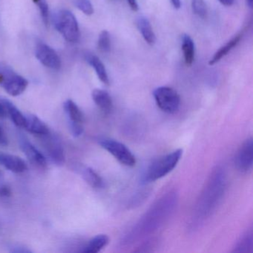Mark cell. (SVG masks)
Segmentation results:
<instances>
[{
    "label": "cell",
    "mask_w": 253,
    "mask_h": 253,
    "mask_svg": "<svg viewBox=\"0 0 253 253\" xmlns=\"http://www.w3.org/2000/svg\"><path fill=\"white\" fill-rule=\"evenodd\" d=\"M97 47L102 52L108 53L110 51L111 40L109 32L106 30L103 31L99 35Z\"/></svg>",
    "instance_id": "obj_21"
},
{
    "label": "cell",
    "mask_w": 253,
    "mask_h": 253,
    "mask_svg": "<svg viewBox=\"0 0 253 253\" xmlns=\"http://www.w3.org/2000/svg\"><path fill=\"white\" fill-rule=\"evenodd\" d=\"M85 61L94 69L97 77L100 81L103 84L106 85H109V76H108L107 72H106V67H105L101 60L91 53H87L85 54Z\"/></svg>",
    "instance_id": "obj_15"
},
{
    "label": "cell",
    "mask_w": 253,
    "mask_h": 253,
    "mask_svg": "<svg viewBox=\"0 0 253 253\" xmlns=\"http://www.w3.org/2000/svg\"><path fill=\"white\" fill-rule=\"evenodd\" d=\"M8 145V138L5 136L3 129L0 127V146H5Z\"/></svg>",
    "instance_id": "obj_26"
},
{
    "label": "cell",
    "mask_w": 253,
    "mask_h": 253,
    "mask_svg": "<svg viewBox=\"0 0 253 253\" xmlns=\"http://www.w3.org/2000/svg\"><path fill=\"white\" fill-rule=\"evenodd\" d=\"M29 85V81L16 73L10 66L0 63V86L8 94L17 97L23 94Z\"/></svg>",
    "instance_id": "obj_3"
},
{
    "label": "cell",
    "mask_w": 253,
    "mask_h": 253,
    "mask_svg": "<svg viewBox=\"0 0 253 253\" xmlns=\"http://www.w3.org/2000/svg\"><path fill=\"white\" fill-rule=\"evenodd\" d=\"M0 102L4 105L6 109L7 116L11 118L13 124L18 128H24L26 124V116L17 109V106L8 99L0 97Z\"/></svg>",
    "instance_id": "obj_14"
},
{
    "label": "cell",
    "mask_w": 253,
    "mask_h": 253,
    "mask_svg": "<svg viewBox=\"0 0 253 253\" xmlns=\"http://www.w3.org/2000/svg\"><path fill=\"white\" fill-rule=\"evenodd\" d=\"M182 50L186 66H192L195 60V43L189 35H183L182 37Z\"/></svg>",
    "instance_id": "obj_19"
},
{
    "label": "cell",
    "mask_w": 253,
    "mask_h": 253,
    "mask_svg": "<svg viewBox=\"0 0 253 253\" xmlns=\"http://www.w3.org/2000/svg\"><path fill=\"white\" fill-rule=\"evenodd\" d=\"M153 96L157 106L163 112L174 114L178 111L180 97L178 93L172 88L167 86L158 87L153 91Z\"/></svg>",
    "instance_id": "obj_5"
},
{
    "label": "cell",
    "mask_w": 253,
    "mask_h": 253,
    "mask_svg": "<svg viewBox=\"0 0 253 253\" xmlns=\"http://www.w3.org/2000/svg\"><path fill=\"white\" fill-rule=\"evenodd\" d=\"M12 195L11 189L7 185L0 186V198H8Z\"/></svg>",
    "instance_id": "obj_25"
},
{
    "label": "cell",
    "mask_w": 253,
    "mask_h": 253,
    "mask_svg": "<svg viewBox=\"0 0 253 253\" xmlns=\"http://www.w3.org/2000/svg\"><path fill=\"white\" fill-rule=\"evenodd\" d=\"M137 26L144 41L149 45H153L156 42V36L149 20L146 17H139L137 20Z\"/></svg>",
    "instance_id": "obj_16"
},
{
    "label": "cell",
    "mask_w": 253,
    "mask_h": 253,
    "mask_svg": "<svg viewBox=\"0 0 253 253\" xmlns=\"http://www.w3.org/2000/svg\"><path fill=\"white\" fill-rule=\"evenodd\" d=\"M220 3L223 4V5L226 6H231L233 5L235 0H218Z\"/></svg>",
    "instance_id": "obj_29"
},
{
    "label": "cell",
    "mask_w": 253,
    "mask_h": 253,
    "mask_svg": "<svg viewBox=\"0 0 253 253\" xmlns=\"http://www.w3.org/2000/svg\"><path fill=\"white\" fill-rule=\"evenodd\" d=\"M192 11L201 18L207 17V8L204 0H192Z\"/></svg>",
    "instance_id": "obj_23"
},
{
    "label": "cell",
    "mask_w": 253,
    "mask_h": 253,
    "mask_svg": "<svg viewBox=\"0 0 253 253\" xmlns=\"http://www.w3.org/2000/svg\"><path fill=\"white\" fill-rule=\"evenodd\" d=\"M81 174L85 181L91 187L94 188V189H100V188L103 187L104 183H103V179L92 169L89 168V167L83 169Z\"/></svg>",
    "instance_id": "obj_20"
},
{
    "label": "cell",
    "mask_w": 253,
    "mask_h": 253,
    "mask_svg": "<svg viewBox=\"0 0 253 253\" xmlns=\"http://www.w3.org/2000/svg\"><path fill=\"white\" fill-rule=\"evenodd\" d=\"M93 100L104 115H109L112 110L113 103L110 94L102 89H94L92 91Z\"/></svg>",
    "instance_id": "obj_12"
},
{
    "label": "cell",
    "mask_w": 253,
    "mask_h": 253,
    "mask_svg": "<svg viewBox=\"0 0 253 253\" xmlns=\"http://www.w3.org/2000/svg\"><path fill=\"white\" fill-rule=\"evenodd\" d=\"M75 5L84 14L91 16L94 13V8L89 0H75Z\"/></svg>",
    "instance_id": "obj_24"
},
{
    "label": "cell",
    "mask_w": 253,
    "mask_h": 253,
    "mask_svg": "<svg viewBox=\"0 0 253 253\" xmlns=\"http://www.w3.org/2000/svg\"><path fill=\"white\" fill-rule=\"evenodd\" d=\"M109 238L106 235H97L91 238L83 249L82 253H97L101 251L109 244Z\"/></svg>",
    "instance_id": "obj_18"
},
{
    "label": "cell",
    "mask_w": 253,
    "mask_h": 253,
    "mask_svg": "<svg viewBox=\"0 0 253 253\" xmlns=\"http://www.w3.org/2000/svg\"><path fill=\"white\" fill-rule=\"evenodd\" d=\"M25 116H26V124H25L24 128L26 131L38 136L44 135L49 132L48 127L36 115L31 114Z\"/></svg>",
    "instance_id": "obj_13"
},
{
    "label": "cell",
    "mask_w": 253,
    "mask_h": 253,
    "mask_svg": "<svg viewBox=\"0 0 253 253\" xmlns=\"http://www.w3.org/2000/svg\"><path fill=\"white\" fill-rule=\"evenodd\" d=\"M130 8L133 11H137L139 9L138 4H137V0H127Z\"/></svg>",
    "instance_id": "obj_27"
},
{
    "label": "cell",
    "mask_w": 253,
    "mask_h": 253,
    "mask_svg": "<svg viewBox=\"0 0 253 253\" xmlns=\"http://www.w3.org/2000/svg\"><path fill=\"white\" fill-rule=\"evenodd\" d=\"M65 112L69 120V128L75 137L82 135L84 131V116L78 105L72 100H67L63 104Z\"/></svg>",
    "instance_id": "obj_7"
},
{
    "label": "cell",
    "mask_w": 253,
    "mask_h": 253,
    "mask_svg": "<svg viewBox=\"0 0 253 253\" xmlns=\"http://www.w3.org/2000/svg\"><path fill=\"white\" fill-rule=\"evenodd\" d=\"M7 117L6 109L5 106L0 102V118H5Z\"/></svg>",
    "instance_id": "obj_28"
},
{
    "label": "cell",
    "mask_w": 253,
    "mask_h": 253,
    "mask_svg": "<svg viewBox=\"0 0 253 253\" xmlns=\"http://www.w3.org/2000/svg\"><path fill=\"white\" fill-rule=\"evenodd\" d=\"M0 164L9 171L17 174L26 172L29 169L26 163L20 157L1 152Z\"/></svg>",
    "instance_id": "obj_11"
},
{
    "label": "cell",
    "mask_w": 253,
    "mask_h": 253,
    "mask_svg": "<svg viewBox=\"0 0 253 253\" xmlns=\"http://www.w3.org/2000/svg\"><path fill=\"white\" fill-rule=\"evenodd\" d=\"M20 147L29 162L40 169H45L47 167L46 158L43 154L37 149L36 146H34L26 137L20 136L19 138Z\"/></svg>",
    "instance_id": "obj_10"
},
{
    "label": "cell",
    "mask_w": 253,
    "mask_h": 253,
    "mask_svg": "<svg viewBox=\"0 0 253 253\" xmlns=\"http://www.w3.org/2000/svg\"><path fill=\"white\" fill-rule=\"evenodd\" d=\"M13 253H31L30 250H26V249L23 248V247H20V248H18V247H15V249L14 250H13L12 251Z\"/></svg>",
    "instance_id": "obj_30"
},
{
    "label": "cell",
    "mask_w": 253,
    "mask_h": 253,
    "mask_svg": "<svg viewBox=\"0 0 253 253\" xmlns=\"http://www.w3.org/2000/svg\"><path fill=\"white\" fill-rule=\"evenodd\" d=\"M246 1H247V5L250 8H252V6H253V0H246Z\"/></svg>",
    "instance_id": "obj_32"
},
{
    "label": "cell",
    "mask_w": 253,
    "mask_h": 253,
    "mask_svg": "<svg viewBox=\"0 0 253 253\" xmlns=\"http://www.w3.org/2000/svg\"><path fill=\"white\" fill-rule=\"evenodd\" d=\"M171 4L175 9H179L181 6V2L180 0H171Z\"/></svg>",
    "instance_id": "obj_31"
},
{
    "label": "cell",
    "mask_w": 253,
    "mask_h": 253,
    "mask_svg": "<svg viewBox=\"0 0 253 253\" xmlns=\"http://www.w3.org/2000/svg\"><path fill=\"white\" fill-rule=\"evenodd\" d=\"M253 164V138L247 139L244 142L235 155V165L241 172L251 171Z\"/></svg>",
    "instance_id": "obj_9"
},
{
    "label": "cell",
    "mask_w": 253,
    "mask_h": 253,
    "mask_svg": "<svg viewBox=\"0 0 253 253\" xmlns=\"http://www.w3.org/2000/svg\"><path fill=\"white\" fill-rule=\"evenodd\" d=\"M42 147L49 159L57 166H63L66 161L64 149L58 136L48 132L41 136Z\"/></svg>",
    "instance_id": "obj_6"
},
{
    "label": "cell",
    "mask_w": 253,
    "mask_h": 253,
    "mask_svg": "<svg viewBox=\"0 0 253 253\" xmlns=\"http://www.w3.org/2000/svg\"><path fill=\"white\" fill-rule=\"evenodd\" d=\"M37 59L45 67L58 70L61 67V60L57 53L51 47L42 42H38L35 47Z\"/></svg>",
    "instance_id": "obj_8"
},
{
    "label": "cell",
    "mask_w": 253,
    "mask_h": 253,
    "mask_svg": "<svg viewBox=\"0 0 253 253\" xmlns=\"http://www.w3.org/2000/svg\"><path fill=\"white\" fill-rule=\"evenodd\" d=\"M98 143L103 149L107 151L123 165L129 167L135 165V157L124 143L111 138L100 139Z\"/></svg>",
    "instance_id": "obj_4"
},
{
    "label": "cell",
    "mask_w": 253,
    "mask_h": 253,
    "mask_svg": "<svg viewBox=\"0 0 253 253\" xmlns=\"http://www.w3.org/2000/svg\"><path fill=\"white\" fill-rule=\"evenodd\" d=\"M54 27L61 34L66 41L77 42L81 38L79 25L76 17L71 11L62 9L57 11L53 17Z\"/></svg>",
    "instance_id": "obj_2"
},
{
    "label": "cell",
    "mask_w": 253,
    "mask_h": 253,
    "mask_svg": "<svg viewBox=\"0 0 253 253\" xmlns=\"http://www.w3.org/2000/svg\"><path fill=\"white\" fill-rule=\"evenodd\" d=\"M182 155L183 150L177 149L155 160L145 171L143 177V182L150 183L165 177L175 168Z\"/></svg>",
    "instance_id": "obj_1"
},
{
    "label": "cell",
    "mask_w": 253,
    "mask_h": 253,
    "mask_svg": "<svg viewBox=\"0 0 253 253\" xmlns=\"http://www.w3.org/2000/svg\"><path fill=\"white\" fill-rule=\"evenodd\" d=\"M241 38H242V35L239 34V35L234 37L229 42H226L224 45L220 47V49L217 51V52L213 56L212 58L210 60L209 65H210V66H213V65L218 63L222 58H223L225 56L227 55L228 53L230 52V51L239 43Z\"/></svg>",
    "instance_id": "obj_17"
},
{
    "label": "cell",
    "mask_w": 253,
    "mask_h": 253,
    "mask_svg": "<svg viewBox=\"0 0 253 253\" xmlns=\"http://www.w3.org/2000/svg\"><path fill=\"white\" fill-rule=\"evenodd\" d=\"M33 2L39 9L44 24L48 26L49 23V8L47 0H33Z\"/></svg>",
    "instance_id": "obj_22"
}]
</instances>
